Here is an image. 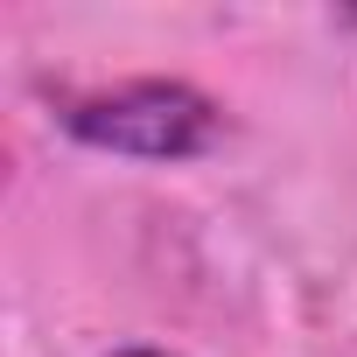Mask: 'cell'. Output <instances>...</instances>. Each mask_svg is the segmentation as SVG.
Wrapping results in <instances>:
<instances>
[{"label": "cell", "mask_w": 357, "mask_h": 357, "mask_svg": "<svg viewBox=\"0 0 357 357\" xmlns=\"http://www.w3.org/2000/svg\"><path fill=\"white\" fill-rule=\"evenodd\" d=\"M63 126L84 147L133 154V161H190L218 140V105L183 77H133L63 105Z\"/></svg>", "instance_id": "cell-1"}, {"label": "cell", "mask_w": 357, "mask_h": 357, "mask_svg": "<svg viewBox=\"0 0 357 357\" xmlns=\"http://www.w3.org/2000/svg\"><path fill=\"white\" fill-rule=\"evenodd\" d=\"M119 357H161V350H119Z\"/></svg>", "instance_id": "cell-2"}]
</instances>
